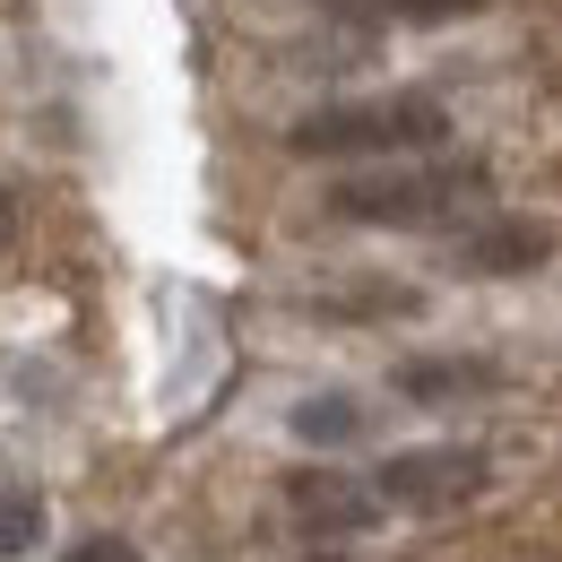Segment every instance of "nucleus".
I'll return each instance as SVG.
<instances>
[{
	"mask_svg": "<svg viewBox=\"0 0 562 562\" xmlns=\"http://www.w3.org/2000/svg\"><path fill=\"white\" fill-rule=\"evenodd\" d=\"M441 139H450V113L432 95H347L285 131L303 165H398V156H432Z\"/></svg>",
	"mask_w": 562,
	"mask_h": 562,
	"instance_id": "1",
	"label": "nucleus"
},
{
	"mask_svg": "<svg viewBox=\"0 0 562 562\" xmlns=\"http://www.w3.org/2000/svg\"><path fill=\"white\" fill-rule=\"evenodd\" d=\"M476 200H485V173L476 165H432V156H398L381 173L329 182V216H347V225H459Z\"/></svg>",
	"mask_w": 562,
	"mask_h": 562,
	"instance_id": "2",
	"label": "nucleus"
},
{
	"mask_svg": "<svg viewBox=\"0 0 562 562\" xmlns=\"http://www.w3.org/2000/svg\"><path fill=\"white\" fill-rule=\"evenodd\" d=\"M485 450H468V441H424V450H390L381 468H372V485L390 510H459V502H476L485 493Z\"/></svg>",
	"mask_w": 562,
	"mask_h": 562,
	"instance_id": "3",
	"label": "nucleus"
},
{
	"mask_svg": "<svg viewBox=\"0 0 562 562\" xmlns=\"http://www.w3.org/2000/svg\"><path fill=\"white\" fill-rule=\"evenodd\" d=\"M285 510H294V528L303 537H363V528H381V485H363V476H338V468H303V476H285Z\"/></svg>",
	"mask_w": 562,
	"mask_h": 562,
	"instance_id": "4",
	"label": "nucleus"
},
{
	"mask_svg": "<svg viewBox=\"0 0 562 562\" xmlns=\"http://www.w3.org/2000/svg\"><path fill=\"white\" fill-rule=\"evenodd\" d=\"M546 251H554V234H546L537 216H502V225H476L450 260H459L468 278H519V269H546Z\"/></svg>",
	"mask_w": 562,
	"mask_h": 562,
	"instance_id": "5",
	"label": "nucleus"
},
{
	"mask_svg": "<svg viewBox=\"0 0 562 562\" xmlns=\"http://www.w3.org/2000/svg\"><path fill=\"white\" fill-rule=\"evenodd\" d=\"M363 407H355L347 390H329V398H303L294 407V441H312V450H347V441H363Z\"/></svg>",
	"mask_w": 562,
	"mask_h": 562,
	"instance_id": "6",
	"label": "nucleus"
},
{
	"mask_svg": "<svg viewBox=\"0 0 562 562\" xmlns=\"http://www.w3.org/2000/svg\"><path fill=\"white\" fill-rule=\"evenodd\" d=\"M407 398H468V390H493V363H468V355H424L398 372Z\"/></svg>",
	"mask_w": 562,
	"mask_h": 562,
	"instance_id": "7",
	"label": "nucleus"
},
{
	"mask_svg": "<svg viewBox=\"0 0 562 562\" xmlns=\"http://www.w3.org/2000/svg\"><path fill=\"white\" fill-rule=\"evenodd\" d=\"M329 9H372V18H468L485 0H329Z\"/></svg>",
	"mask_w": 562,
	"mask_h": 562,
	"instance_id": "8",
	"label": "nucleus"
},
{
	"mask_svg": "<svg viewBox=\"0 0 562 562\" xmlns=\"http://www.w3.org/2000/svg\"><path fill=\"white\" fill-rule=\"evenodd\" d=\"M61 562H147V554L131 546V537H78V546H70Z\"/></svg>",
	"mask_w": 562,
	"mask_h": 562,
	"instance_id": "9",
	"label": "nucleus"
},
{
	"mask_svg": "<svg viewBox=\"0 0 562 562\" xmlns=\"http://www.w3.org/2000/svg\"><path fill=\"white\" fill-rule=\"evenodd\" d=\"M26 546H35V502L9 493V554H26Z\"/></svg>",
	"mask_w": 562,
	"mask_h": 562,
	"instance_id": "10",
	"label": "nucleus"
},
{
	"mask_svg": "<svg viewBox=\"0 0 562 562\" xmlns=\"http://www.w3.org/2000/svg\"><path fill=\"white\" fill-rule=\"evenodd\" d=\"M303 562H347V554H303Z\"/></svg>",
	"mask_w": 562,
	"mask_h": 562,
	"instance_id": "11",
	"label": "nucleus"
}]
</instances>
